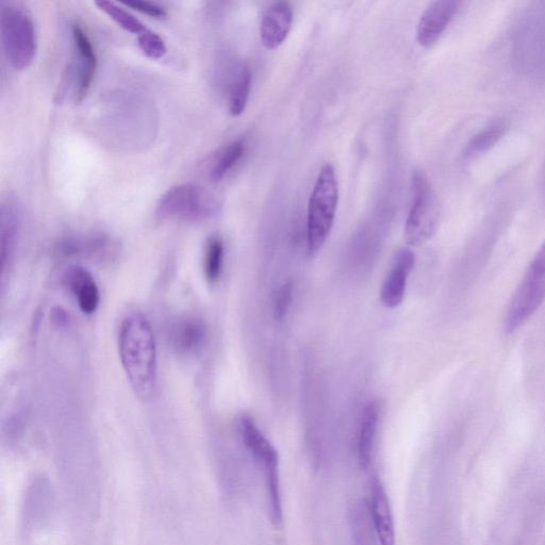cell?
<instances>
[{
	"label": "cell",
	"mask_w": 545,
	"mask_h": 545,
	"mask_svg": "<svg viewBox=\"0 0 545 545\" xmlns=\"http://www.w3.org/2000/svg\"><path fill=\"white\" fill-rule=\"evenodd\" d=\"M119 353L132 390L144 402L153 400L158 384L157 346L152 325L141 313L123 320Z\"/></svg>",
	"instance_id": "obj_1"
},
{
	"label": "cell",
	"mask_w": 545,
	"mask_h": 545,
	"mask_svg": "<svg viewBox=\"0 0 545 545\" xmlns=\"http://www.w3.org/2000/svg\"><path fill=\"white\" fill-rule=\"evenodd\" d=\"M339 202V183L332 164L320 171L308 204L307 243L310 254L321 251L334 226Z\"/></svg>",
	"instance_id": "obj_2"
},
{
	"label": "cell",
	"mask_w": 545,
	"mask_h": 545,
	"mask_svg": "<svg viewBox=\"0 0 545 545\" xmlns=\"http://www.w3.org/2000/svg\"><path fill=\"white\" fill-rule=\"evenodd\" d=\"M0 31L6 57L13 68H28L38 48L36 26L29 11L20 5L4 3L0 10Z\"/></svg>",
	"instance_id": "obj_3"
},
{
	"label": "cell",
	"mask_w": 545,
	"mask_h": 545,
	"mask_svg": "<svg viewBox=\"0 0 545 545\" xmlns=\"http://www.w3.org/2000/svg\"><path fill=\"white\" fill-rule=\"evenodd\" d=\"M238 427L246 449L261 466L266 477L270 516L274 525L280 526L283 523V506L282 495H280L278 453L251 416H241Z\"/></svg>",
	"instance_id": "obj_4"
},
{
	"label": "cell",
	"mask_w": 545,
	"mask_h": 545,
	"mask_svg": "<svg viewBox=\"0 0 545 545\" xmlns=\"http://www.w3.org/2000/svg\"><path fill=\"white\" fill-rule=\"evenodd\" d=\"M545 300V241L526 269L507 308L505 330L514 334L530 321Z\"/></svg>",
	"instance_id": "obj_5"
},
{
	"label": "cell",
	"mask_w": 545,
	"mask_h": 545,
	"mask_svg": "<svg viewBox=\"0 0 545 545\" xmlns=\"http://www.w3.org/2000/svg\"><path fill=\"white\" fill-rule=\"evenodd\" d=\"M441 208L438 197L423 172L412 177V204L405 225V239L419 247L431 240L439 227Z\"/></svg>",
	"instance_id": "obj_6"
},
{
	"label": "cell",
	"mask_w": 545,
	"mask_h": 545,
	"mask_svg": "<svg viewBox=\"0 0 545 545\" xmlns=\"http://www.w3.org/2000/svg\"><path fill=\"white\" fill-rule=\"evenodd\" d=\"M220 208V201L210 191L194 184H181L161 196L157 214L165 219L195 222L216 217Z\"/></svg>",
	"instance_id": "obj_7"
},
{
	"label": "cell",
	"mask_w": 545,
	"mask_h": 545,
	"mask_svg": "<svg viewBox=\"0 0 545 545\" xmlns=\"http://www.w3.org/2000/svg\"><path fill=\"white\" fill-rule=\"evenodd\" d=\"M74 57L66 69L61 85L62 91L73 92L75 103H80L88 94L97 70V56L94 46L84 28L78 23L72 25Z\"/></svg>",
	"instance_id": "obj_8"
},
{
	"label": "cell",
	"mask_w": 545,
	"mask_h": 545,
	"mask_svg": "<svg viewBox=\"0 0 545 545\" xmlns=\"http://www.w3.org/2000/svg\"><path fill=\"white\" fill-rule=\"evenodd\" d=\"M461 6L456 0H437L427 7L421 15L417 28V39L420 45H434L454 20Z\"/></svg>",
	"instance_id": "obj_9"
},
{
	"label": "cell",
	"mask_w": 545,
	"mask_h": 545,
	"mask_svg": "<svg viewBox=\"0 0 545 545\" xmlns=\"http://www.w3.org/2000/svg\"><path fill=\"white\" fill-rule=\"evenodd\" d=\"M416 255L404 249L396 255L381 290V301L388 309L399 307L405 297L409 275L415 268Z\"/></svg>",
	"instance_id": "obj_10"
},
{
	"label": "cell",
	"mask_w": 545,
	"mask_h": 545,
	"mask_svg": "<svg viewBox=\"0 0 545 545\" xmlns=\"http://www.w3.org/2000/svg\"><path fill=\"white\" fill-rule=\"evenodd\" d=\"M293 23V9L287 2H278L264 12L260 37L264 46L276 48L287 39Z\"/></svg>",
	"instance_id": "obj_11"
},
{
	"label": "cell",
	"mask_w": 545,
	"mask_h": 545,
	"mask_svg": "<svg viewBox=\"0 0 545 545\" xmlns=\"http://www.w3.org/2000/svg\"><path fill=\"white\" fill-rule=\"evenodd\" d=\"M64 280L80 310L85 315H93L101 304V291L92 274L85 268L74 267L66 272Z\"/></svg>",
	"instance_id": "obj_12"
},
{
	"label": "cell",
	"mask_w": 545,
	"mask_h": 545,
	"mask_svg": "<svg viewBox=\"0 0 545 545\" xmlns=\"http://www.w3.org/2000/svg\"><path fill=\"white\" fill-rule=\"evenodd\" d=\"M371 516L381 545H395L394 522L387 492L378 478L372 484Z\"/></svg>",
	"instance_id": "obj_13"
},
{
	"label": "cell",
	"mask_w": 545,
	"mask_h": 545,
	"mask_svg": "<svg viewBox=\"0 0 545 545\" xmlns=\"http://www.w3.org/2000/svg\"><path fill=\"white\" fill-rule=\"evenodd\" d=\"M206 330L202 322L195 319H181L170 330V342L180 355H194L203 349Z\"/></svg>",
	"instance_id": "obj_14"
},
{
	"label": "cell",
	"mask_w": 545,
	"mask_h": 545,
	"mask_svg": "<svg viewBox=\"0 0 545 545\" xmlns=\"http://www.w3.org/2000/svg\"><path fill=\"white\" fill-rule=\"evenodd\" d=\"M25 522L38 524L42 522L53 505V493L51 485L45 478H37L28 489L25 500Z\"/></svg>",
	"instance_id": "obj_15"
},
{
	"label": "cell",
	"mask_w": 545,
	"mask_h": 545,
	"mask_svg": "<svg viewBox=\"0 0 545 545\" xmlns=\"http://www.w3.org/2000/svg\"><path fill=\"white\" fill-rule=\"evenodd\" d=\"M379 421V405L377 402H370L361 419L358 437V461L360 468L367 469L371 464L374 444L377 435Z\"/></svg>",
	"instance_id": "obj_16"
},
{
	"label": "cell",
	"mask_w": 545,
	"mask_h": 545,
	"mask_svg": "<svg viewBox=\"0 0 545 545\" xmlns=\"http://www.w3.org/2000/svg\"><path fill=\"white\" fill-rule=\"evenodd\" d=\"M0 236H2V264L3 270L7 261L11 258L18 239L20 228V212L12 200H7L2 205V218H0Z\"/></svg>",
	"instance_id": "obj_17"
},
{
	"label": "cell",
	"mask_w": 545,
	"mask_h": 545,
	"mask_svg": "<svg viewBox=\"0 0 545 545\" xmlns=\"http://www.w3.org/2000/svg\"><path fill=\"white\" fill-rule=\"evenodd\" d=\"M246 152L243 140H236L226 145L212 160L209 168V178L212 183H219L241 161Z\"/></svg>",
	"instance_id": "obj_18"
},
{
	"label": "cell",
	"mask_w": 545,
	"mask_h": 545,
	"mask_svg": "<svg viewBox=\"0 0 545 545\" xmlns=\"http://www.w3.org/2000/svg\"><path fill=\"white\" fill-rule=\"evenodd\" d=\"M508 126L505 121H495L483 128L468 142L464 151L467 159L483 155L497 145L505 136Z\"/></svg>",
	"instance_id": "obj_19"
},
{
	"label": "cell",
	"mask_w": 545,
	"mask_h": 545,
	"mask_svg": "<svg viewBox=\"0 0 545 545\" xmlns=\"http://www.w3.org/2000/svg\"><path fill=\"white\" fill-rule=\"evenodd\" d=\"M110 245L111 241L105 235L78 236L61 241L58 251L66 256L95 255L104 253Z\"/></svg>",
	"instance_id": "obj_20"
},
{
	"label": "cell",
	"mask_w": 545,
	"mask_h": 545,
	"mask_svg": "<svg viewBox=\"0 0 545 545\" xmlns=\"http://www.w3.org/2000/svg\"><path fill=\"white\" fill-rule=\"evenodd\" d=\"M252 89V72L250 66L241 64L231 84L229 93V112L233 117H239L249 102Z\"/></svg>",
	"instance_id": "obj_21"
},
{
	"label": "cell",
	"mask_w": 545,
	"mask_h": 545,
	"mask_svg": "<svg viewBox=\"0 0 545 545\" xmlns=\"http://www.w3.org/2000/svg\"><path fill=\"white\" fill-rule=\"evenodd\" d=\"M225 246L220 237L214 236L206 245L204 257V274L207 282L216 284L219 282L224 269Z\"/></svg>",
	"instance_id": "obj_22"
},
{
	"label": "cell",
	"mask_w": 545,
	"mask_h": 545,
	"mask_svg": "<svg viewBox=\"0 0 545 545\" xmlns=\"http://www.w3.org/2000/svg\"><path fill=\"white\" fill-rule=\"evenodd\" d=\"M352 522L357 545H373L375 531L370 505L366 502H358L352 510ZM376 534V533H375Z\"/></svg>",
	"instance_id": "obj_23"
},
{
	"label": "cell",
	"mask_w": 545,
	"mask_h": 545,
	"mask_svg": "<svg viewBox=\"0 0 545 545\" xmlns=\"http://www.w3.org/2000/svg\"><path fill=\"white\" fill-rule=\"evenodd\" d=\"M95 4L99 9L106 12L112 20L129 32L141 35V33L147 29L134 14L115 3L101 0V2H96Z\"/></svg>",
	"instance_id": "obj_24"
},
{
	"label": "cell",
	"mask_w": 545,
	"mask_h": 545,
	"mask_svg": "<svg viewBox=\"0 0 545 545\" xmlns=\"http://www.w3.org/2000/svg\"><path fill=\"white\" fill-rule=\"evenodd\" d=\"M141 51L150 58L159 59L167 53V45L163 39L151 29H146L138 37Z\"/></svg>",
	"instance_id": "obj_25"
},
{
	"label": "cell",
	"mask_w": 545,
	"mask_h": 545,
	"mask_svg": "<svg viewBox=\"0 0 545 545\" xmlns=\"http://www.w3.org/2000/svg\"><path fill=\"white\" fill-rule=\"evenodd\" d=\"M293 300V284L288 282L279 288L274 301V318L283 321L289 312Z\"/></svg>",
	"instance_id": "obj_26"
},
{
	"label": "cell",
	"mask_w": 545,
	"mask_h": 545,
	"mask_svg": "<svg viewBox=\"0 0 545 545\" xmlns=\"http://www.w3.org/2000/svg\"><path fill=\"white\" fill-rule=\"evenodd\" d=\"M123 4L147 15H151L153 18H164V16L167 15V9L156 3L143 2V0H128V2H123Z\"/></svg>",
	"instance_id": "obj_27"
},
{
	"label": "cell",
	"mask_w": 545,
	"mask_h": 545,
	"mask_svg": "<svg viewBox=\"0 0 545 545\" xmlns=\"http://www.w3.org/2000/svg\"><path fill=\"white\" fill-rule=\"evenodd\" d=\"M54 320L56 322H58L59 325H62L64 323H66V320H68V318H66V315H65V312L62 311L61 309H58L56 312H55V315H54Z\"/></svg>",
	"instance_id": "obj_28"
}]
</instances>
